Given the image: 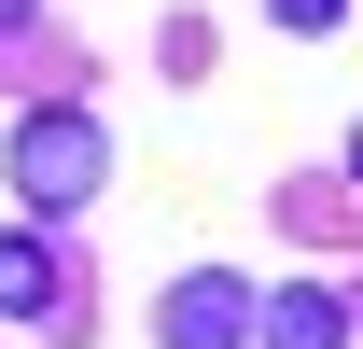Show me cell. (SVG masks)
<instances>
[{"label": "cell", "mask_w": 363, "mask_h": 349, "mask_svg": "<svg viewBox=\"0 0 363 349\" xmlns=\"http://www.w3.org/2000/svg\"><path fill=\"white\" fill-rule=\"evenodd\" d=\"M14 182H28V210H84L98 182H112V140H98V112H28V140H14Z\"/></svg>", "instance_id": "cell-1"}, {"label": "cell", "mask_w": 363, "mask_h": 349, "mask_svg": "<svg viewBox=\"0 0 363 349\" xmlns=\"http://www.w3.org/2000/svg\"><path fill=\"white\" fill-rule=\"evenodd\" d=\"M154 336H168V349H238V336H252V294H238L224 265H196V279H168Z\"/></svg>", "instance_id": "cell-2"}, {"label": "cell", "mask_w": 363, "mask_h": 349, "mask_svg": "<svg viewBox=\"0 0 363 349\" xmlns=\"http://www.w3.org/2000/svg\"><path fill=\"white\" fill-rule=\"evenodd\" d=\"M252 321H266V349H350V307L321 294V279H294V294H266Z\"/></svg>", "instance_id": "cell-3"}, {"label": "cell", "mask_w": 363, "mask_h": 349, "mask_svg": "<svg viewBox=\"0 0 363 349\" xmlns=\"http://www.w3.org/2000/svg\"><path fill=\"white\" fill-rule=\"evenodd\" d=\"M0 307H70V265H56L43 223H28V238H0Z\"/></svg>", "instance_id": "cell-4"}, {"label": "cell", "mask_w": 363, "mask_h": 349, "mask_svg": "<svg viewBox=\"0 0 363 349\" xmlns=\"http://www.w3.org/2000/svg\"><path fill=\"white\" fill-rule=\"evenodd\" d=\"M279 28H335V14H350V0H266Z\"/></svg>", "instance_id": "cell-5"}, {"label": "cell", "mask_w": 363, "mask_h": 349, "mask_svg": "<svg viewBox=\"0 0 363 349\" xmlns=\"http://www.w3.org/2000/svg\"><path fill=\"white\" fill-rule=\"evenodd\" d=\"M14 28H28V0H0V43H14Z\"/></svg>", "instance_id": "cell-6"}]
</instances>
